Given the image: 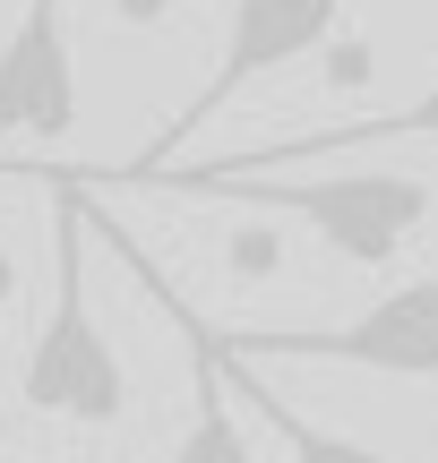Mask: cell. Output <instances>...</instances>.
I'll return each instance as SVG.
<instances>
[{
  "mask_svg": "<svg viewBox=\"0 0 438 463\" xmlns=\"http://www.w3.org/2000/svg\"><path fill=\"white\" fill-rule=\"evenodd\" d=\"M164 9H172V0H112V17H120V26H155Z\"/></svg>",
  "mask_w": 438,
  "mask_h": 463,
  "instance_id": "30bf717a",
  "label": "cell"
},
{
  "mask_svg": "<svg viewBox=\"0 0 438 463\" xmlns=\"http://www.w3.org/2000/svg\"><path fill=\"white\" fill-rule=\"evenodd\" d=\"M95 232L112 241V258L129 266V275L147 283L155 300H164V317H172V326L189 335V403H198V412H189V438L172 447V463H258V447L241 438V412H233V395H224V369H215V344H206V317L189 309V300L172 292V283L155 275L147 258H138V249H129V232H120V223H95Z\"/></svg>",
  "mask_w": 438,
  "mask_h": 463,
  "instance_id": "8992f818",
  "label": "cell"
},
{
  "mask_svg": "<svg viewBox=\"0 0 438 463\" xmlns=\"http://www.w3.org/2000/svg\"><path fill=\"white\" fill-rule=\"evenodd\" d=\"M9 292H17V258L0 249V300H9Z\"/></svg>",
  "mask_w": 438,
  "mask_h": 463,
  "instance_id": "8fae6325",
  "label": "cell"
},
{
  "mask_svg": "<svg viewBox=\"0 0 438 463\" xmlns=\"http://www.w3.org/2000/svg\"><path fill=\"white\" fill-rule=\"evenodd\" d=\"M336 34H344V0H233V17H224V52H215V69H206V86L164 120V129H155V146H138L129 164H112V172H69V181H86V189H95V181H120V189H129V181H147V172H164L233 95H250L258 78L292 69L301 52L336 43Z\"/></svg>",
  "mask_w": 438,
  "mask_h": 463,
  "instance_id": "3957f363",
  "label": "cell"
},
{
  "mask_svg": "<svg viewBox=\"0 0 438 463\" xmlns=\"http://www.w3.org/2000/svg\"><path fill=\"white\" fill-rule=\"evenodd\" d=\"M78 129V52H69V0H26L0 43V137L61 146Z\"/></svg>",
  "mask_w": 438,
  "mask_h": 463,
  "instance_id": "5b68a950",
  "label": "cell"
},
{
  "mask_svg": "<svg viewBox=\"0 0 438 463\" xmlns=\"http://www.w3.org/2000/svg\"><path fill=\"white\" fill-rule=\"evenodd\" d=\"M129 189L233 198V206H258V215H292V223H309L336 258H353V266H395V249L422 241V223L438 206L422 172H327V181H301V172L189 164V172H155V181H129Z\"/></svg>",
  "mask_w": 438,
  "mask_h": 463,
  "instance_id": "6da1fadb",
  "label": "cell"
},
{
  "mask_svg": "<svg viewBox=\"0 0 438 463\" xmlns=\"http://www.w3.org/2000/svg\"><path fill=\"white\" fill-rule=\"evenodd\" d=\"M206 344H215V326H206ZM215 369H224V395L250 403V420L284 438V455H292V463H395V455L361 447V438H336V430H319V420H301L284 395H275V386H258V369H250V361H233L224 344H215Z\"/></svg>",
  "mask_w": 438,
  "mask_h": 463,
  "instance_id": "ba28073f",
  "label": "cell"
},
{
  "mask_svg": "<svg viewBox=\"0 0 438 463\" xmlns=\"http://www.w3.org/2000/svg\"><path fill=\"white\" fill-rule=\"evenodd\" d=\"M34 172L52 181V317L34 335L26 369H17V403L78 420V430H112L129 412V369H120L112 335L86 300V189L52 164H34Z\"/></svg>",
  "mask_w": 438,
  "mask_h": 463,
  "instance_id": "7a4b0ae2",
  "label": "cell"
},
{
  "mask_svg": "<svg viewBox=\"0 0 438 463\" xmlns=\"http://www.w3.org/2000/svg\"><path fill=\"white\" fill-rule=\"evenodd\" d=\"M405 137H438V78L405 112H370V120H336V129H301L275 146L233 155V172H292V164H336V155H370V146H405Z\"/></svg>",
  "mask_w": 438,
  "mask_h": 463,
  "instance_id": "52a82bcc",
  "label": "cell"
},
{
  "mask_svg": "<svg viewBox=\"0 0 438 463\" xmlns=\"http://www.w3.org/2000/svg\"><path fill=\"white\" fill-rule=\"evenodd\" d=\"M233 361H344L378 378H438V275H413L378 292L344 326H258V335H215Z\"/></svg>",
  "mask_w": 438,
  "mask_h": 463,
  "instance_id": "277c9868",
  "label": "cell"
},
{
  "mask_svg": "<svg viewBox=\"0 0 438 463\" xmlns=\"http://www.w3.org/2000/svg\"><path fill=\"white\" fill-rule=\"evenodd\" d=\"M0 447H9V403H0Z\"/></svg>",
  "mask_w": 438,
  "mask_h": 463,
  "instance_id": "7c38bea8",
  "label": "cell"
},
{
  "mask_svg": "<svg viewBox=\"0 0 438 463\" xmlns=\"http://www.w3.org/2000/svg\"><path fill=\"white\" fill-rule=\"evenodd\" d=\"M224 266H233V283H275L284 275V232H267V223L224 232Z\"/></svg>",
  "mask_w": 438,
  "mask_h": 463,
  "instance_id": "9c48e42d",
  "label": "cell"
}]
</instances>
